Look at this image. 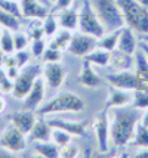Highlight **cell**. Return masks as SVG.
Masks as SVG:
<instances>
[{
    "instance_id": "obj_1",
    "label": "cell",
    "mask_w": 148,
    "mask_h": 158,
    "mask_svg": "<svg viewBox=\"0 0 148 158\" xmlns=\"http://www.w3.org/2000/svg\"><path fill=\"white\" fill-rule=\"evenodd\" d=\"M110 117V139L116 146H125L133 140L136 124L139 123L142 114L135 106H117L111 108Z\"/></svg>"
},
{
    "instance_id": "obj_2",
    "label": "cell",
    "mask_w": 148,
    "mask_h": 158,
    "mask_svg": "<svg viewBox=\"0 0 148 158\" xmlns=\"http://www.w3.org/2000/svg\"><path fill=\"white\" fill-rule=\"evenodd\" d=\"M120 10L127 24L132 30L138 33L148 34V9L142 6L138 0H116Z\"/></svg>"
},
{
    "instance_id": "obj_3",
    "label": "cell",
    "mask_w": 148,
    "mask_h": 158,
    "mask_svg": "<svg viewBox=\"0 0 148 158\" xmlns=\"http://www.w3.org/2000/svg\"><path fill=\"white\" fill-rule=\"evenodd\" d=\"M93 10L105 30H119L125 27V18L116 0H91Z\"/></svg>"
},
{
    "instance_id": "obj_4",
    "label": "cell",
    "mask_w": 148,
    "mask_h": 158,
    "mask_svg": "<svg viewBox=\"0 0 148 158\" xmlns=\"http://www.w3.org/2000/svg\"><path fill=\"white\" fill-rule=\"evenodd\" d=\"M83 108L85 102L80 96L71 92H62L44 103L39 110V115H48L55 112H80Z\"/></svg>"
},
{
    "instance_id": "obj_5",
    "label": "cell",
    "mask_w": 148,
    "mask_h": 158,
    "mask_svg": "<svg viewBox=\"0 0 148 158\" xmlns=\"http://www.w3.org/2000/svg\"><path fill=\"white\" fill-rule=\"evenodd\" d=\"M78 30L83 34H89L93 37H102L105 33V28L102 25V22L99 21L96 12L93 10V7L91 5V0H85L82 10L78 14Z\"/></svg>"
},
{
    "instance_id": "obj_6",
    "label": "cell",
    "mask_w": 148,
    "mask_h": 158,
    "mask_svg": "<svg viewBox=\"0 0 148 158\" xmlns=\"http://www.w3.org/2000/svg\"><path fill=\"white\" fill-rule=\"evenodd\" d=\"M40 73H42L40 65H25L19 71V76L16 77V80L14 81L12 95L16 99H24L28 95V92L31 90L37 77L40 76Z\"/></svg>"
},
{
    "instance_id": "obj_7",
    "label": "cell",
    "mask_w": 148,
    "mask_h": 158,
    "mask_svg": "<svg viewBox=\"0 0 148 158\" xmlns=\"http://www.w3.org/2000/svg\"><path fill=\"white\" fill-rule=\"evenodd\" d=\"M0 146L9 152H21L25 149V135L14 124H9L0 135Z\"/></svg>"
},
{
    "instance_id": "obj_8",
    "label": "cell",
    "mask_w": 148,
    "mask_h": 158,
    "mask_svg": "<svg viewBox=\"0 0 148 158\" xmlns=\"http://www.w3.org/2000/svg\"><path fill=\"white\" fill-rule=\"evenodd\" d=\"M96 43L98 39L89 34H76L71 37L70 44H68V52H71L73 55L82 56L85 58L86 55H89L92 50L96 49Z\"/></svg>"
},
{
    "instance_id": "obj_9",
    "label": "cell",
    "mask_w": 148,
    "mask_h": 158,
    "mask_svg": "<svg viewBox=\"0 0 148 158\" xmlns=\"http://www.w3.org/2000/svg\"><path fill=\"white\" fill-rule=\"evenodd\" d=\"M93 127L96 131V139H98V146L101 152L108 151V139H110V117H108V110L101 111L95 117Z\"/></svg>"
},
{
    "instance_id": "obj_10",
    "label": "cell",
    "mask_w": 148,
    "mask_h": 158,
    "mask_svg": "<svg viewBox=\"0 0 148 158\" xmlns=\"http://www.w3.org/2000/svg\"><path fill=\"white\" fill-rule=\"evenodd\" d=\"M107 80L110 81V84L113 87L123 90H136L139 89V80L136 73H130V69L126 71H117L116 74H108Z\"/></svg>"
},
{
    "instance_id": "obj_11",
    "label": "cell",
    "mask_w": 148,
    "mask_h": 158,
    "mask_svg": "<svg viewBox=\"0 0 148 158\" xmlns=\"http://www.w3.org/2000/svg\"><path fill=\"white\" fill-rule=\"evenodd\" d=\"M43 74L48 84L53 89H58L65 80V68L59 62H46L43 68Z\"/></svg>"
},
{
    "instance_id": "obj_12",
    "label": "cell",
    "mask_w": 148,
    "mask_h": 158,
    "mask_svg": "<svg viewBox=\"0 0 148 158\" xmlns=\"http://www.w3.org/2000/svg\"><path fill=\"white\" fill-rule=\"evenodd\" d=\"M46 95V89H44V81L42 78L37 77V80L34 81L31 90L28 92V95L24 98V108L25 110H33L34 111L40 103L43 102Z\"/></svg>"
},
{
    "instance_id": "obj_13",
    "label": "cell",
    "mask_w": 148,
    "mask_h": 158,
    "mask_svg": "<svg viewBox=\"0 0 148 158\" xmlns=\"http://www.w3.org/2000/svg\"><path fill=\"white\" fill-rule=\"evenodd\" d=\"M36 123V114L33 110H25V111H19V112H15L11 115V124H14L16 129L24 133V135H28L33 126Z\"/></svg>"
},
{
    "instance_id": "obj_14",
    "label": "cell",
    "mask_w": 148,
    "mask_h": 158,
    "mask_svg": "<svg viewBox=\"0 0 148 158\" xmlns=\"http://www.w3.org/2000/svg\"><path fill=\"white\" fill-rule=\"evenodd\" d=\"M21 10L22 16L31 19H44L49 15L40 0H21Z\"/></svg>"
},
{
    "instance_id": "obj_15",
    "label": "cell",
    "mask_w": 148,
    "mask_h": 158,
    "mask_svg": "<svg viewBox=\"0 0 148 158\" xmlns=\"http://www.w3.org/2000/svg\"><path fill=\"white\" fill-rule=\"evenodd\" d=\"M48 123L52 129H61V130L70 133L71 136H83L85 135V124L83 123L68 121L64 118H52V120H48Z\"/></svg>"
},
{
    "instance_id": "obj_16",
    "label": "cell",
    "mask_w": 148,
    "mask_h": 158,
    "mask_svg": "<svg viewBox=\"0 0 148 158\" xmlns=\"http://www.w3.org/2000/svg\"><path fill=\"white\" fill-rule=\"evenodd\" d=\"M130 102H132V96L129 95V90L111 87L105 103V110H111V108H117V106H126Z\"/></svg>"
},
{
    "instance_id": "obj_17",
    "label": "cell",
    "mask_w": 148,
    "mask_h": 158,
    "mask_svg": "<svg viewBox=\"0 0 148 158\" xmlns=\"http://www.w3.org/2000/svg\"><path fill=\"white\" fill-rule=\"evenodd\" d=\"M135 59L132 58L130 53H126L123 50H119V49H114L111 52V56H110V64L113 69L116 71H126V69H130L133 67Z\"/></svg>"
},
{
    "instance_id": "obj_18",
    "label": "cell",
    "mask_w": 148,
    "mask_h": 158,
    "mask_svg": "<svg viewBox=\"0 0 148 158\" xmlns=\"http://www.w3.org/2000/svg\"><path fill=\"white\" fill-rule=\"evenodd\" d=\"M78 81L86 87H99L102 84V78L93 71L92 64L85 58H83V65H82V73L78 76Z\"/></svg>"
},
{
    "instance_id": "obj_19",
    "label": "cell",
    "mask_w": 148,
    "mask_h": 158,
    "mask_svg": "<svg viewBox=\"0 0 148 158\" xmlns=\"http://www.w3.org/2000/svg\"><path fill=\"white\" fill-rule=\"evenodd\" d=\"M28 136L34 142H49L50 138H52V127L44 120H36Z\"/></svg>"
},
{
    "instance_id": "obj_20",
    "label": "cell",
    "mask_w": 148,
    "mask_h": 158,
    "mask_svg": "<svg viewBox=\"0 0 148 158\" xmlns=\"http://www.w3.org/2000/svg\"><path fill=\"white\" fill-rule=\"evenodd\" d=\"M119 50H123L126 53L135 55L136 52V40H135V35L132 33V28L130 27H123L120 31L119 35V41H117V48Z\"/></svg>"
},
{
    "instance_id": "obj_21",
    "label": "cell",
    "mask_w": 148,
    "mask_h": 158,
    "mask_svg": "<svg viewBox=\"0 0 148 158\" xmlns=\"http://www.w3.org/2000/svg\"><path fill=\"white\" fill-rule=\"evenodd\" d=\"M58 24L64 30H76L78 27V14L73 9H64L58 15Z\"/></svg>"
},
{
    "instance_id": "obj_22",
    "label": "cell",
    "mask_w": 148,
    "mask_h": 158,
    "mask_svg": "<svg viewBox=\"0 0 148 158\" xmlns=\"http://www.w3.org/2000/svg\"><path fill=\"white\" fill-rule=\"evenodd\" d=\"M121 28H119V30H113L110 34H105V35H102V37H99L98 43H96V48L108 50V52H113L114 49L117 48V41H119V35H120Z\"/></svg>"
},
{
    "instance_id": "obj_23",
    "label": "cell",
    "mask_w": 148,
    "mask_h": 158,
    "mask_svg": "<svg viewBox=\"0 0 148 158\" xmlns=\"http://www.w3.org/2000/svg\"><path fill=\"white\" fill-rule=\"evenodd\" d=\"M36 152L42 157L46 158H58L59 157V148L57 143H49V142H37L34 146Z\"/></svg>"
},
{
    "instance_id": "obj_24",
    "label": "cell",
    "mask_w": 148,
    "mask_h": 158,
    "mask_svg": "<svg viewBox=\"0 0 148 158\" xmlns=\"http://www.w3.org/2000/svg\"><path fill=\"white\" fill-rule=\"evenodd\" d=\"M0 25L5 27L6 30H9V31H18L19 25H21V19L18 16L0 9Z\"/></svg>"
},
{
    "instance_id": "obj_25",
    "label": "cell",
    "mask_w": 148,
    "mask_h": 158,
    "mask_svg": "<svg viewBox=\"0 0 148 158\" xmlns=\"http://www.w3.org/2000/svg\"><path fill=\"white\" fill-rule=\"evenodd\" d=\"M110 56H111V52L99 49V50H92L89 55L85 56V59H87L91 64H95V65H99V67H105V65L110 64Z\"/></svg>"
},
{
    "instance_id": "obj_26",
    "label": "cell",
    "mask_w": 148,
    "mask_h": 158,
    "mask_svg": "<svg viewBox=\"0 0 148 158\" xmlns=\"http://www.w3.org/2000/svg\"><path fill=\"white\" fill-rule=\"evenodd\" d=\"M73 34H71L70 30H64L59 31L57 34V37H53L52 41L49 43V48H53V49H59V50H65L68 49V44H70V40Z\"/></svg>"
},
{
    "instance_id": "obj_27",
    "label": "cell",
    "mask_w": 148,
    "mask_h": 158,
    "mask_svg": "<svg viewBox=\"0 0 148 158\" xmlns=\"http://www.w3.org/2000/svg\"><path fill=\"white\" fill-rule=\"evenodd\" d=\"M133 143L136 145L138 148H148V127H145V126L141 123L136 124Z\"/></svg>"
},
{
    "instance_id": "obj_28",
    "label": "cell",
    "mask_w": 148,
    "mask_h": 158,
    "mask_svg": "<svg viewBox=\"0 0 148 158\" xmlns=\"http://www.w3.org/2000/svg\"><path fill=\"white\" fill-rule=\"evenodd\" d=\"M132 106L138 110H147L148 108V90L145 89H136L133 90V102Z\"/></svg>"
},
{
    "instance_id": "obj_29",
    "label": "cell",
    "mask_w": 148,
    "mask_h": 158,
    "mask_svg": "<svg viewBox=\"0 0 148 158\" xmlns=\"http://www.w3.org/2000/svg\"><path fill=\"white\" fill-rule=\"evenodd\" d=\"M50 140L61 148V146L71 142V135L67 133V131L61 130V129H52V138H50Z\"/></svg>"
},
{
    "instance_id": "obj_30",
    "label": "cell",
    "mask_w": 148,
    "mask_h": 158,
    "mask_svg": "<svg viewBox=\"0 0 148 158\" xmlns=\"http://www.w3.org/2000/svg\"><path fill=\"white\" fill-rule=\"evenodd\" d=\"M0 49L5 52V53H14L15 52V44H14V35L9 33V30L3 31L2 39H0Z\"/></svg>"
},
{
    "instance_id": "obj_31",
    "label": "cell",
    "mask_w": 148,
    "mask_h": 158,
    "mask_svg": "<svg viewBox=\"0 0 148 158\" xmlns=\"http://www.w3.org/2000/svg\"><path fill=\"white\" fill-rule=\"evenodd\" d=\"M0 9L6 10L9 14L18 16L19 19L22 18V10L21 6L18 5V2H14V0H0Z\"/></svg>"
},
{
    "instance_id": "obj_32",
    "label": "cell",
    "mask_w": 148,
    "mask_h": 158,
    "mask_svg": "<svg viewBox=\"0 0 148 158\" xmlns=\"http://www.w3.org/2000/svg\"><path fill=\"white\" fill-rule=\"evenodd\" d=\"M57 30H58L57 18L53 16V14H49L44 19H43V31H44V35L52 37V35L57 33Z\"/></svg>"
},
{
    "instance_id": "obj_33",
    "label": "cell",
    "mask_w": 148,
    "mask_h": 158,
    "mask_svg": "<svg viewBox=\"0 0 148 158\" xmlns=\"http://www.w3.org/2000/svg\"><path fill=\"white\" fill-rule=\"evenodd\" d=\"M43 58H44L46 62H59L61 58H62V50L53 49V48H48V49H44Z\"/></svg>"
},
{
    "instance_id": "obj_34",
    "label": "cell",
    "mask_w": 148,
    "mask_h": 158,
    "mask_svg": "<svg viewBox=\"0 0 148 158\" xmlns=\"http://www.w3.org/2000/svg\"><path fill=\"white\" fill-rule=\"evenodd\" d=\"M14 44H15V52L16 50H22L28 46V35H25L24 33L16 31L14 34Z\"/></svg>"
},
{
    "instance_id": "obj_35",
    "label": "cell",
    "mask_w": 148,
    "mask_h": 158,
    "mask_svg": "<svg viewBox=\"0 0 148 158\" xmlns=\"http://www.w3.org/2000/svg\"><path fill=\"white\" fill-rule=\"evenodd\" d=\"M78 155V149L77 146H74V145L67 143L61 146V149H59V157H64V158H73V157H77Z\"/></svg>"
},
{
    "instance_id": "obj_36",
    "label": "cell",
    "mask_w": 148,
    "mask_h": 158,
    "mask_svg": "<svg viewBox=\"0 0 148 158\" xmlns=\"http://www.w3.org/2000/svg\"><path fill=\"white\" fill-rule=\"evenodd\" d=\"M44 49H46V43L43 39H37V40H33L31 43V52L36 58H40L44 53Z\"/></svg>"
},
{
    "instance_id": "obj_37",
    "label": "cell",
    "mask_w": 148,
    "mask_h": 158,
    "mask_svg": "<svg viewBox=\"0 0 148 158\" xmlns=\"http://www.w3.org/2000/svg\"><path fill=\"white\" fill-rule=\"evenodd\" d=\"M15 58H16V65H18L19 68H24V67L27 65L28 59H30V55H28V52H27L25 49H22V50H16Z\"/></svg>"
},
{
    "instance_id": "obj_38",
    "label": "cell",
    "mask_w": 148,
    "mask_h": 158,
    "mask_svg": "<svg viewBox=\"0 0 148 158\" xmlns=\"http://www.w3.org/2000/svg\"><path fill=\"white\" fill-rule=\"evenodd\" d=\"M43 35H44V31H43V24L42 25H31L30 27V37L33 39V40H37V39H43Z\"/></svg>"
},
{
    "instance_id": "obj_39",
    "label": "cell",
    "mask_w": 148,
    "mask_h": 158,
    "mask_svg": "<svg viewBox=\"0 0 148 158\" xmlns=\"http://www.w3.org/2000/svg\"><path fill=\"white\" fill-rule=\"evenodd\" d=\"M0 90L3 93H12V90H14V80H11L9 77H6L3 81L0 83Z\"/></svg>"
},
{
    "instance_id": "obj_40",
    "label": "cell",
    "mask_w": 148,
    "mask_h": 158,
    "mask_svg": "<svg viewBox=\"0 0 148 158\" xmlns=\"http://www.w3.org/2000/svg\"><path fill=\"white\" fill-rule=\"evenodd\" d=\"M57 5H55V7H53V12H61V10H64V9H68V7L73 5V0H57L55 2Z\"/></svg>"
},
{
    "instance_id": "obj_41",
    "label": "cell",
    "mask_w": 148,
    "mask_h": 158,
    "mask_svg": "<svg viewBox=\"0 0 148 158\" xmlns=\"http://www.w3.org/2000/svg\"><path fill=\"white\" fill-rule=\"evenodd\" d=\"M3 65L6 67V68H9V67H18L16 65V58L15 56H12V53H5V58H3Z\"/></svg>"
},
{
    "instance_id": "obj_42",
    "label": "cell",
    "mask_w": 148,
    "mask_h": 158,
    "mask_svg": "<svg viewBox=\"0 0 148 158\" xmlns=\"http://www.w3.org/2000/svg\"><path fill=\"white\" fill-rule=\"evenodd\" d=\"M19 71H21V68L19 67H9V68H6V76L11 78V80H16V77L19 76Z\"/></svg>"
},
{
    "instance_id": "obj_43",
    "label": "cell",
    "mask_w": 148,
    "mask_h": 158,
    "mask_svg": "<svg viewBox=\"0 0 148 158\" xmlns=\"http://www.w3.org/2000/svg\"><path fill=\"white\" fill-rule=\"evenodd\" d=\"M136 158H148V148H141V151L136 152Z\"/></svg>"
},
{
    "instance_id": "obj_44",
    "label": "cell",
    "mask_w": 148,
    "mask_h": 158,
    "mask_svg": "<svg viewBox=\"0 0 148 158\" xmlns=\"http://www.w3.org/2000/svg\"><path fill=\"white\" fill-rule=\"evenodd\" d=\"M141 124H144L145 127H148V108L147 111L142 114V117H141Z\"/></svg>"
},
{
    "instance_id": "obj_45",
    "label": "cell",
    "mask_w": 148,
    "mask_h": 158,
    "mask_svg": "<svg viewBox=\"0 0 148 158\" xmlns=\"http://www.w3.org/2000/svg\"><path fill=\"white\" fill-rule=\"evenodd\" d=\"M139 48L144 50V53H145V55H147V58H148V44H147V43L141 41V43H139Z\"/></svg>"
},
{
    "instance_id": "obj_46",
    "label": "cell",
    "mask_w": 148,
    "mask_h": 158,
    "mask_svg": "<svg viewBox=\"0 0 148 158\" xmlns=\"http://www.w3.org/2000/svg\"><path fill=\"white\" fill-rule=\"evenodd\" d=\"M5 108H6V102H5V99L0 96V114L5 111Z\"/></svg>"
},
{
    "instance_id": "obj_47",
    "label": "cell",
    "mask_w": 148,
    "mask_h": 158,
    "mask_svg": "<svg viewBox=\"0 0 148 158\" xmlns=\"http://www.w3.org/2000/svg\"><path fill=\"white\" fill-rule=\"evenodd\" d=\"M6 71H5V69L2 68V67H0V83L3 81V80H5V78H6Z\"/></svg>"
},
{
    "instance_id": "obj_48",
    "label": "cell",
    "mask_w": 148,
    "mask_h": 158,
    "mask_svg": "<svg viewBox=\"0 0 148 158\" xmlns=\"http://www.w3.org/2000/svg\"><path fill=\"white\" fill-rule=\"evenodd\" d=\"M3 58H5V52L0 49V67L3 65Z\"/></svg>"
},
{
    "instance_id": "obj_49",
    "label": "cell",
    "mask_w": 148,
    "mask_h": 158,
    "mask_svg": "<svg viewBox=\"0 0 148 158\" xmlns=\"http://www.w3.org/2000/svg\"><path fill=\"white\" fill-rule=\"evenodd\" d=\"M138 2H139L142 6L145 7V9H148V0H138Z\"/></svg>"
},
{
    "instance_id": "obj_50",
    "label": "cell",
    "mask_w": 148,
    "mask_h": 158,
    "mask_svg": "<svg viewBox=\"0 0 148 158\" xmlns=\"http://www.w3.org/2000/svg\"><path fill=\"white\" fill-rule=\"evenodd\" d=\"M2 34H3V31H2V30H0V39H2Z\"/></svg>"
},
{
    "instance_id": "obj_51",
    "label": "cell",
    "mask_w": 148,
    "mask_h": 158,
    "mask_svg": "<svg viewBox=\"0 0 148 158\" xmlns=\"http://www.w3.org/2000/svg\"><path fill=\"white\" fill-rule=\"evenodd\" d=\"M14 2H21V0H14Z\"/></svg>"
},
{
    "instance_id": "obj_52",
    "label": "cell",
    "mask_w": 148,
    "mask_h": 158,
    "mask_svg": "<svg viewBox=\"0 0 148 158\" xmlns=\"http://www.w3.org/2000/svg\"><path fill=\"white\" fill-rule=\"evenodd\" d=\"M49 2H57V0H49Z\"/></svg>"
}]
</instances>
